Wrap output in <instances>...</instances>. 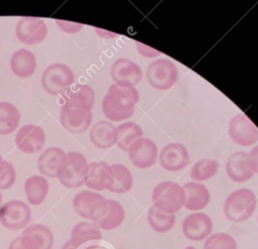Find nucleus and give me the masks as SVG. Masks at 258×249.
<instances>
[{
    "label": "nucleus",
    "mask_w": 258,
    "mask_h": 249,
    "mask_svg": "<svg viewBox=\"0 0 258 249\" xmlns=\"http://www.w3.org/2000/svg\"><path fill=\"white\" fill-rule=\"evenodd\" d=\"M139 101V93L135 87L111 85L103 98L102 111L107 119L120 122L130 118Z\"/></svg>",
    "instance_id": "nucleus-1"
},
{
    "label": "nucleus",
    "mask_w": 258,
    "mask_h": 249,
    "mask_svg": "<svg viewBox=\"0 0 258 249\" xmlns=\"http://www.w3.org/2000/svg\"><path fill=\"white\" fill-rule=\"evenodd\" d=\"M257 206V199L250 189H238L232 192L224 203V214L228 220L242 223L252 217Z\"/></svg>",
    "instance_id": "nucleus-2"
},
{
    "label": "nucleus",
    "mask_w": 258,
    "mask_h": 249,
    "mask_svg": "<svg viewBox=\"0 0 258 249\" xmlns=\"http://www.w3.org/2000/svg\"><path fill=\"white\" fill-rule=\"evenodd\" d=\"M152 206L165 214H174L184 207L185 193L177 182L166 180L156 184L151 194Z\"/></svg>",
    "instance_id": "nucleus-3"
},
{
    "label": "nucleus",
    "mask_w": 258,
    "mask_h": 249,
    "mask_svg": "<svg viewBox=\"0 0 258 249\" xmlns=\"http://www.w3.org/2000/svg\"><path fill=\"white\" fill-rule=\"evenodd\" d=\"M89 168L87 158L78 151H70L57 172V179L68 189H76L84 184Z\"/></svg>",
    "instance_id": "nucleus-4"
},
{
    "label": "nucleus",
    "mask_w": 258,
    "mask_h": 249,
    "mask_svg": "<svg viewBox=\"0 0 258 249\" xmlns=\"http://www.w3.org/2000/svg\"><path fill=\"white\" fill-rule=\"evenodd\" d=\"M73 208L77 215L95 223L107 213L108 199L96 192L84 190L75 195Z\"/></svg>",
    "instance_id": "nucleus-5"
},
{
    "label": "nucleus",
    "mask_w": 258,
    "mask_h": 249,
    "mask_svg": "<svg viewBox=\"0 0 258 249\" xmlns=\"http://www.w3.org/2000/svg\"><path fill=\"white\" fill-rule=\"evenodd\" d=\"M75 83L73 71L64 64L56 63L48 66L42 73L41 85L49 95H58L70 89Z\"/></svg>",
    "instance_id": "nucleus-6"
},
{
    "label": "nucleus",
    "mask_w": 258,
    "mask_h": 249,
    "mask_svg": "<svg viewBox=\"0 0 258 249\" xmlns=\"http://www.w3.org/2000/svg\"><path fill=\"white\" fill-rule=\"evenodd\" d=\"M146 79L149 85L157 90L170 89L177 81L178 71L176 66L167 58L153 60L146 69Z\"/></svg>",
    "instance_id": "nucleus-7"
},
{
    "label": "nucleus",
    "mask_w": 258,
    "mask_h": 249,
    "mask_svg": "<svg viewBox=\"0 0 258 249\" xmlns=\"http://www.w3.org/2000/svg\"><path fill=\"white\" fill-rule=\"evenodd\" d=\"M30 220V208L22 201L12 200L0 207V224L10 231L26 228Z\"/></svg>",
    "instance_id": "nucleus-8"
},
{
    "label": "nucleus",
    "mask_w": 258,
    "mask_h": 249,
    "mask_svg": "<svg viewBox=\"0 0 258 249\" xmlns=\"http://www.w3.org/2000/svg\"><path fill=\"white\" fill-rule=\"evenodd\" d=\"M228 131L230 138L240 146H252L258 141V128L245 114L235 115Z\"/></svg>",
    "instance_id": "nucleus-9"
},
{
    "label": "nucleus",
    "mask_w": 258,
    "mask_h": 249,
    "mask_svg": "<svg viewBox=\"0 0 258 249\" xmlns=\"http://www.w3.org/2000/svg\"><path fill=\"white\" fill-rule=\"evenodd\" d=\"M111 79L120 87H135L142 79L141 68L126 57L117 58L110 71Z\"/></svg>",
    "instance_id": "nucleus-10"
},
{
    "label": "nucleus",
    "mask_w": 258,
    "mask_h": 249,
    "mask_svg": "<svg viewBox=\"0 0 258 249\" xmlns=\"http://www.w3.org/2000/svg\"><path fill=\"white\" fill-rule=\"evenodd\" d=\"M17 38L24 44L40 43L47 34L45 22L38 17H21L15 28Z\"/></svg>",
    "instance_id": "nucleus-11"
},
{
    "label": "nucleus",
    "mask_w": 258,
    "mask_h": 249,
    "mask_svg": "<svg viewBox=\"0 0 258 249\" xmlns=\"http://www.w3.org/2000/svg\"><path fill=\"white\" fill-rule=\"evenodd\" d=\"M128 154L133 165L138 168H148L156 162L158 148L153 140L141 137L130 146Z\"/></svg>",
    "instance_id": "nucleus-12"
},
{
    "label": "nucleus",
    "mask_w": 258,
    "mask_h": 249,
    "mask_svg": "<svg viewBox=\"0 0 258 249\" xmlns=\"http://www.w3.org/2000/svg\"><path fill=\"white\" fill-rule=\"evenodd\" d=\"M22 249H51L53 235L50 229L42 224H33L19 236Z\"/></svg>",
    "instance_id": "nucleus-13"
},
{
    "label": "nucleus",
    "mask_w": 258,
    "mask_h": 249,
    "mask_svg": "<svg viewBox=\"0 0 258 249\" xmlns=\"http://www.w3.org/2000/svg\"><path fill=\"white\" fill-rule=\"evenodd\" d=\"M181 229L190 241L206 240L213 231V221L205 213H192L183 219Z\"/></svg>",
    "instance_id": "nucleus-14"
},
{
    "label": "nucleus",
    "mask_w": 258,
    "mask_h": 249,
    "mask_svg": "<svg viewBox=\"0 0 258 249\" xmlns=\"http://www.w3.org/2000/svg\"><path fill=\"white\" fill-rule=\"evenodd\" d=\"M45 143L43 129L35 124H26L16 133L15 144L24 153H35L40 151Z\"/></svg>",
    "instance_id": "nucleus-15"
},
{
    "label": "nucleus",
    "mask_w": 258,
    "mask_h": 249,
    "mask_svg": "<svg viewBox=\"0 0 258 249\" xmlns=\"http://www.w3.org/2000/svg\"><path fill=\"white\" fill-rule=\"evenodd\" d=\"M60 124L73 134H81L85 132L91 125L93 114L92 110L75 107L60 108Z\"/></svg>",
    "instance_id": "nucleus-16"
},
{
    "label": "nucleus",
    "mask_w": 258,
    "mask_h": 249,
    "mask_svg": "<svg viewBox=\"0 0 258 249\" xmlns=\"http://www.w3.org/2000/svg\"><path fill=\"white\" fill-rule=\"evenodd\" d=\"M189 160L186 147L176 142L165 145L159 154L160 165L167 171L181 170L189 163Z\"/></svg>",
    "instance_id": "nucleus-17"
},
{
    "label": "nucleus",
    "mask_w": 258,
    "mask_h": 249,
    "mask_svg": "<svg viewBox=\"0 0 258 249\" xmlns=\"http://www.w3.org/2000/svg\"><path fill=\"white\" fill-rule=\"evenodd\" d=\"M226 173L228 177L235 182H245L249 180L255 172L251 168L248 153L238 151L230 155L226 162Z\"/></svg>",
    "instance_id": "nucleus-18"
},
{
    "label": "nucleus",
    "mask_w": 258,
    "mask_h": 249,
    "mask_svg": "<svg viewBox=\"0 0 258 249\" xmlns=\"http://www.w3.org/2000/svg\"><path fill=\"white\" fill-rule=\"evenodd\" d=\"M95 92L88 85H75L68 89L61 98V107H75L92 110Z\"/></svg>",
    "instance_id": "nucleus-19"
},
{
    "label": "nucleus",
    "mask_w": 258,
    "mask_h": 249,
    "mask_svg": "<svg viewBox=\"0 0 258 249\" xmlns=\"http://www.w3.org/2000/svg\"><path fill=\"white\" fill-rule=\"evenodd\" d=\"M112 172L111 166L104 162H92L89 164V168L85 177V184L94 191L108 190L111 185Z\"/></svg>",
    "instance_id": "nucleus-20"
},
{
    "label": "nucleus",
    "mask_w": 258,
    "mask_h": 249,
    "mask_svg": "<svg viewBox=\"0 0 258 249\" xmlns=\"http://www.w3.org/2000/svg\"><path fill=\"white\" fill-rule=\"evenodd\" d=\"M66 156L67 153L61 148L55 146L46 148L37 158L39 172L46 177H56Z\"/></svg>",
    "instance_id": "nucleus-21"
},
{
    "label": "nucleus",
    "mask_w": 258,
    "mask_h": 249,
    "mask_svg": "<svg viewBox=\"0 0 258 249\" xmlns=\"http://www.w3.org/2000/svg\"><path fill=\"white\" fill-rule=\"evenodd\" d=\"M91 142L100 149H108L116 144L117 129L114 124L106 120L95 123L90 130Z\"/></svg>",
    "instance_id": "nucleus-22"
},
{
    "label": "nucleus",
    "mask_w": 258,
    "mask_h": 249,
    "mask_svg": "<svg viewBox=\"0 0 258 249\" xmlns=\"http://www.w3.org/2000/svg\"><path fill=\"white\" fill-rule=\"evenodd\" d=\"M185 193L184 208L189 211H199L206 208L210 202V192L206 185L197 181L183 184Z\"/></svg>",
    "instance_id": "nucleus-23"
},
{
    "label": "nucleus",
    "mask_w": 258,
    "mask_h": 249,
    "mask_svg": "<svg viewBox=\"0 0 258 249\" xmlns=\"http://www.w3.org/2000/svg\"><path fill=\"white\" fill-rule=\"evenodd\" d=\"M10 68L16 77L21 79L28 78L32 76L36 69V58L30 50L20 48L12 54Z\"/></svg>",
    "instance_id": "nucleus-24"
},
{
    "label": "nucleus",
    "mask_w": 258,
    "mask_h": 249,
    "mask_svg": "<svg viewBox=\"0 0 258 249\" xmlns=\"http://www.w3.org/2000/svg\"><path fill=\"white\" fill-rule=\"evenodd\" d=\"M49 185L44 176L32 175L24 182V192L28 203L32 206L42 204L48 194Z\"/></svg>",
    "instance_id": "nucleus-25"
},
{
    "label": "nucleus",
    "mask_w": 258,
    "mask_h": 249,
    "mask_svg": "<svg viewBox=\"0 0 258 249\" xmlns=\"http://www.w3.org/2000/svg\"><path fill=\"white\" fill-rule=\"evenodd\" d=\"M101 238L102 233L94 223L80 222L73 227L69 241L75 248H78L87 242L101 240Z\"/></svg>",
    "instance_id": "nucleus-26"
},
{
    "label": "nucleus",
    "mask_w": 258,
    "mask_h": 249,
    "mask_svg": "<svg viewBox=\"0 0 258 249\" xmlns=\"http://www.w3.org/2000/svg\"><path fill=\"white\" fill-rule=\"evenodd\" d=\"M110 166L112 180L108 191L116 194H124L130 191L133 185V177L129 168L120 163H114Z\"/></svg>",
    "instance_id": "nucleus-27"
},
{
    "label": "nucleus",
    "mask_w": 258,
    "mask_h": 249,
    "mask_svg": "<svg viewBox=\"0 0 258 249\" xmlns=\"http://www.w3.org/2000/svg\"><path fill=\"white\" fill-rule=\"evenodd\" d=\"M125 219V211L123 206L115 201V200H108V210L107 213L101 218L99 221L95 222L94 224L102 230L111 231L119 227Z\"/></svg>",
    "instance_id": "nucleus-28"
},
{
    "label": "nucleus",
    "mask_w": 258,
    "mask_h": 249,
    "mask_svg": "<svg viewBox=\"0 0 258 249\" xmlns=\"http://www.w3.org/2000/svg\"><path fill=\"white\" fill-rule=\"evenodd\" d=\"M117 129V146L123 150L128 151L130 146L139 138L143 137L141 127L134 122L121 123L116 127Z\"/></svg>",
    "instance_id": "nucleus-29"
},
{
    "label": "nucleus",
    "mask_w": 258,
    "mask_h": 249,
    "mask_svg": "<svg viewBox=\"0 0 258 249\" xmlns=\"http://www.w3.org/2000/svg\"><path fill=\"white\" fill-rule=\"evenodd\" d=\"M20 121V112L8 102H0V135H8L16 130Z\"/></svg>",
    "instance_id": "nucleus-30"
},
{
    "label": "nucleus",
    "mask_w": 258,
    "mask_h": 249,
    "mask_svg": "<svg viewBox=\"0 0 258 249\" xmlns=\"http://www.w3.org/2000/svg\"><path fill=\"white\" fill-rule=\"evenodd\" d=\"M147 222L150 228L157 233H166L175 224L174 214H165L151 206L147 213Z\"/></svg>",
    "instance_id": "nucleus-31"
},
{
    "label": "nucleus",
    "mask_w": 258,
    "mask_h": 249,
    "mask_svg": "<svg viewBox=\"0 0 258 249\" xmlns=\"http://www.w3.org/2000/svg\"><path fill=\"white\" fill-rule=\"evenodd\" d=\"M219 170V162L212 158H203L197 161L190 170V178L195 181H204L215 176Z\"/></svg>",
    "instance_id": "nucleus-32"
},
{
    "label": "nucleus",
    "mask_w": 258,
    "mask_h": 249,
    "mask_svg": "<svg viewBox=\"0 0 258 249\" xmlns=\"http://www.w3.org/2000/svg\"><path fill=\"white\" fill-rule=\"evenodd\" d=\"M204 249H237V242L230 234L218 232L206 239Z\"/></svg>",
    "instance_id": "nucleus-33"
},
{
    "label": "nucleus",
    "mask_w": 258,
    "mask_h": 249,
    "mask_svg": "<svg viewBox=\"0 0 258 249\" xmlns=\"http://www.w3.org/2000/svg\"><path fill=\"white\" fill-rule=\"evenodd\" d=\"M16 180V171L13 164L3 160L0 166V191L10 189Z\"/></svg>",
    "instance_id": "nucleus-34"
},
{
    "label": "nucleus",
    "mask_w": 258,
    "mask_h": 249,
    "mask_svg": "<svg viewBox=\"0 0 258 249\" xmlns=\"http://www.w3.org/2000/svg\"><path fill=\"white\" fill-rule=\"evenodd\" d=\"M55 23L58 25V27L67 32V33H74L79 31L80 29L83 28V24L81 23H76V22H71V21H63V20H55Z\"/></svg>",
    "instance_id": "nucleus-35"
},
{
    "label": "nucleus",
    "mask_w": 258,
    "mask_h": 249,
    "mask_svg": "<svg viewBox=\"0 0 258 249\" xmlns=\"http://www.w3.org/2000/svg\"><path fill=\"white\" fill-rule=\"evenodd\" d=\"M251 168L254 172L258 173V145L254 146L248 153Z\"/></svg>",
    "instance_id": "nucleus-36"
},
{
    "label": "nucleus",
    "mask_w": 258,
    "mask_h": 249,
    "mask_svg": "<svg viewBox=\"0 0 258 249\" xmlns=\"http://www.w3.org/2000/svg\"><path fill=\"white\" fill-rule=\"evenodd\" d=\"M8 249H22L21 245H20V241H19V237L15 238L14 240L11 241V243L8 246Z\"/></svg>",
    "instance_id": "nucleus-37"
},
{
    "label": "nucleus",
    "mask_w": 258,
    "mask_h": 249,
    "mask_svg": "<svg viewBox=\"0 0 258 249\" xmlns=\"http://www.w3.org/2000/svg\"><path fill=\"white\" fill-rule=\"evenodd\" d=\"M183 249H197V248H195V247H192V246H186V247L183 248Z\"/></svg>",
    "instance_id": "nucleus-38"
},
{
    "label": "nucleus",
    "mask_w": 258,
    "mask_h": 249,
    "mask_svg": "<svg viewBox=\"0 0 258 249\" xmlns=\"http://www.w3.org/2000/svg\"><path fill=\"white\" fill-rule=\"evenodd\" d=\"M3 160H4V159L2 158V156H1V154H0V166L2 165V162H3Z\"/></svg>",
    "instance_id": "nucleus-39"
},
{
    "label": "nucleus",
    "mask_w": 258,
    "mask_h": 249,
    "mask_svg": "<svg viewBox=\"0 0 258 249\" xmlns=\"http://www.w3.org/2000/svg\"><path fill=\"white\" fill-rule=\"evenodd\" d=\"M1 204H2V195H1V192H0V207H1Z\"/></svg>",
    "instance_id": "nucleus-40"
}]
</instances>
